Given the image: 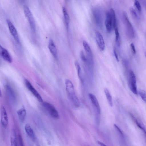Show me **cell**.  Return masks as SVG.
Returning <instances> with one entry per match:
<instances>
[{"label":"cell","mask_w":146,"mask_h":146,"mask_svg":"<svg viewBox=\"0 0 146 146\" xmlns=\"http://www.w3.org/2000/svg\"><path fill=\"white\" fill-rule=\"evenodd\" d=\"M89 97L93 105L96 109L98 113L100 114L101 112L100 108L96 98L91 93L89 94Z\"/></svg>","instance_id":"15"},{"label":"cell","mask_w":146,"mask_h":146,"mask_svg":"<svg viewBox=\"0 0 146 146\" xmlns=\"http://www.w3.org/2000/svg\"><path fill=\"white\" fill-rule=\"evenodd\" d=\"M113 53L114 55L115 58L117 62L119 61V59L118 57V55L116 52V50L115 49L113 50Z\"/></svg>","instance_id":"32"},{"label":"cell","mask_w":146,"mask_h":146,"mask_svg":"<svg viewBox=\"0 0 146 146\" xmlns=\"http://www.w3.org/2000/svg\"><path fill=\"white\" fill-rule=\"evenodd\" d=\"M98 143L101 146H106V145L104 144V143H102V142H101V141H97Z\"/></svg>","instance_id":"33"},{"label":"cell","mask_w":146,"mask_h":146,"mask_svg":"<svg viewBox=\"0 0 146 146\" xmlns=\"http://www.w3.org/2000/svg\"><path fill=\"white\" fill-rule=\"evenodd\" d=\"M2 96V92L1 91L0 88V97H1Z\"/></svg>","instance_id":"34"},{"label":"cell","mask_w":146,"mask_h":146,"mask_svg":"<svg viewBox=\"0 0 146 146\" xmlns=\"http://www.w3.org/2000/svg\"><path fill=\"white\" fill-rule=\"evenodd\" d=\"M10 142L11 145L13 146L17 145V138L15 130H12L10 137Z\"/></svg>","instance_id":"19"},{"label":"cell","mask_w":146,"mask_h":146,"mask_svg":"<svg viewBox=\"0 0 146 146\" xmlns=\"http://www.w3.org/2000/svg\"><path fill=\"white\" fill-rule=\"evenodd\" d=\"M0 55L3 59L9 63L12 61L11 57L8 51L0 44Z\"/></svg>","instance_id":"12"},{"label":"cell","mask_w":146,"mask_h":146,"mask_svg":"<svg viewBox=\"0 0 146 146\" xmlns=\"http://www.w3.org/2000/svg\"><path fill=\"white\" fill-rule=\"evenodd\" d=\"M48 47L53 57L55 58H57V49L53 40L52 39H50L49 40Z\"/></svg>","instance_id":"14"},{"label":"cell","mask_w":146,"mask_h":146,"mask_svg":"<svg viewBox=\"0 0 146 146\" xmlns=\"http://www.w3.org/2000/svg\"><path fill=\"white\" fill-rule=\"evenodd\" d=\"M66 91L69 98L72 104L76 107L80 106V102L75 92L74 85L72 82L67 79L65 81Z\"/></svg>","instance_id":"1"},{"label":"cell","mask_w":146,"mask_h":146,"mask_svg":"<svg viewBox=\"0 0 146 146\" xmlns=\"http://www.w3.org/2000/svg\"><path fill=\"white\" fill-rule=\"evenodd\" d=\"M130 46L133 53L134 54H135L136 53V50L135 46L133 43H131L130 44Z\"/></svg>","instance_id":"31"},{"label":"cell","mask_w":146,"mask_h":146,"mask_svg":"<svg viewBox=\"0 0 146 146\" xmlns=\"http://www.w3.org/2000/svg\"><path fill=\"white\" fill-rule=\"evenodd\" d=\"M110 12L111 17L112 27L114 29L115 31H118V30L117 22L114 10L113 8H111Z\"/></svg>","instance_id":"16"},{"label":"cell","mask_w":146,"mask_h":146,"mask_svg":"<svg viewBox=\"0 0 146 146\" xmlns=\"http://www.w3.org/2000/svg\"><path fill=\"white\" fill-rule=\"evenodd\" d=\"M1 123L4 127H6L8 123V119L7 113L5 107L2 106L1 108Z\"/></svg>","instance_id":"10"},{"label":"cell","mask_w":146,"mask_h":146,"mask_svg":"<svg viewBox=\"0 0 146 146\" xmlns=\"http://www.w3.org/2000/svg\"><path fill=\"white\" fill-rule=\"evenodd\" d=\"M104 92L109 105L112 107L113 104L112 97L108 90L107 88H105L104 90Z\"/></svg>","instance_id":"22"},{"label":"cell","mask_w":146,"mask_h":146,"mask_svg":"<svg viewBox=\"0 0 146 146\" xmlns=\"http://www.w3.org/2000/svg\"><path fill=\"white\" fill-rule=\"evenodd\" d=\"M129 10L132 16L135 18H137V14L134 9L132 7L130 8Z\"/></svg>","instance_id":"26"},{"label":"cell","mask_w":146,"mask_h":146,"mask_svg":"<svg viewBox=\"0 0 146 146\" xmlns=\"http://www.w3.org/2000/svg\"><path fill=\"white\" fill-rule=\"evenodd\" d=\"M95 34L96 40L99 48L103 51L105 49V44L102 34L98 31H95Z\"/></svg>","instance_id":"9"},{"label":"cell","mask_w":146,"mask_h":146,"mask_svg":"<svg viewBox=\"0 0 146 146\" xmlns=\"http://www.w3.org/2000/svg\"><path fill=\"white\" fill-rule=\"evenodd\" d=\"M6 21L10 33L16 41L19 44L20 43L19 38L17 31L15 26L9 19H7Z\"/></svg>","instance_id":"6"},{"label":"cell","mask_w":146,"mask_h":146,"mask_svg":"<svg viewBox=\"0 0 146 146\" xmlns=\"http://www.w3.org/2000/svg\"><path fill=\"white\" fill-rule=\"evenodd\" d=\"M18 116L20 120L22 122L24 121L26 115V111L24 106L19 110L17 112Z\"/></svg>","instance_id":"17"},{"label":"cell","mask_w":146,"mask_h":146,"mask_svg":"<svg viewBox=\"0 0 146 146\" xmlns=\"http://www.w3.org/2000/svg\"><path fill=\"white\" fill-rule=\"evenodd\" d=\"M25 82L26 86L28 89L40 102H42V99L41 96L33 87L30 82L27 79L25 80Z\"/></svg>","instance_id":"7"},{"label":"cell","mask_w":146,"mask_h":146,"mask_svg":"<svg viewBox=\"0 0 146 146\" xmlns=\"http://www.w3.org/2000/svg\"><path fill=\"white\" fill-rule=\"evenodd\" d=\"M105 25L107 31L110 33L111 31L112 23L111 15L109 11H107L106 13Z\"/></svg>","instance_id":"13"},{"label":"cell","mask_w":146,"mask_h":146,"mask_svg":"<svg viewBox=\"0 0 146 146\" xmlns=\"http://www.w3.org/2000/svg\"><path fill=\"white\" fill-rule=\"evenodd\" d=\"M138 92L143 100L145 102L146 101V95L145 91L142 89H140L138 91Z\"/></svg>","instance_id":"24"},{"label":"cell","mask_w":146,"mask_h":146,"mask_svg":"<svg viewBox=\"0 0 146 146\" xmlns=\"http://www.w3.org/2000/svg\"><path fill=\"white\" fill-rule=\"evenodd\" d=\"M135 121L137 126L145 133V128L143 123L137 119H135Z\"/></svg>","instance_id":"25"},{"label":"cell","mask_w":146,"mask_h":146,"mask_svg":"<svg viewBox=\"0 0 146 146\" xmlns=\"http://www.w3.org/2000/svg\"><path fill=\"white\" fill-rule=\"evenodd\" d=\"M94 18L96 23L99 26L102 25V15L100 10L98 9L95 8L92 11Z\"/></svg>","instance_id":"11"},{"label":"cell","mask_w":146,"mask_h":146,"mask_svg":"<svg viewBox=\"0 0 146 146\" xmlns=\"http://www.w3.org/2000/svg\"><path fill=\"white\" fill-rule=\"evenodd\" d=\"M23 11L25 17L28 19L32 31L35 32L36 25L32 13L29 7L27 5L23 6Z\"/></svg>","instance_id":"3"},{"label":"cell","mask_w":146,"mask_h":146,"mask_svg":"<svg viewBox=\"0 0 146 146\" xmlns=\"http://www.w3.org/2000/svg\"><path fill=\"white\" fill-rule=\"evenodd\" d=\"M128 82L129 87L133 93L137 95L136 80L135 75L131 70H129L128 73Z\"/></svg>","instance_id":"2"},{"label":"cell","mask_w":146,"mask_h":146,"mask_svg":"<svg viewBox=\"0 0 146 146\" xmlns=\"http://www.w3.org/2000/svg\"><path fill=\"white\" fill-rule=\"evenodd\" d=\"M62 12L66 26L68 29L70 22V17L66 8L64 7H62Z\"/></svg>","instance_id":"21"},{"label":"cell","mask_w":146,"mask_h":146,"mask_svg":"<svg viewBox=\"0 0 146 146\" xmlns=\"http://www.w3.org/2000/svg\"><path fill=\"white\" fill-rule=\"evenodd\" d=\"M134 4L139 12L141 11V7L140 3L137 0H135Z\"/></svg>","instance_id":"27"},{"label":"cell","mask_w":146,"mask_h":146,"mask_svg":"<svg viewBox=\"0 0 146 146\" xmlns=\"http://www.w3.org/2000/svg\"><path fill=\"white\" fill-rule=\"evenodd\" d=\"M6 92L9 97L11 99L14 100L15 99V95L13 88L9 85L5 86Z\"/></svg>","instance_id":"20"},{"label":"cell","mask_w":146,"mask_h":146,"mask_svg":"<svg viewBox=\"0 0 146 146\" xmlns=\"http://www.w3.org/2000/svg\"><path fill=\"white\" fill-rule=\"evenodd\" d=\"M65 1H68V0H65Z\"/></svg>","instance_id":"35"},{"label":"cell","mask_w":146,"mask_h":146,"mask_svg":"<svg viewBox=\"0 0 146 146\" xmlns=\"http://www.w3.org/2000/svg\"></svg>","instance_id":"36"},{"label":"cell","mask_w":146,"mask_h":146,"mask_svg":"<svg viewBox=\"0 0 146 146\" xmlns=\"http://www.w3.org/2000/svg\"><path fill=\"white\" fill-rule=\"evenodd\" d=\"M123 16L125 25L127 35L129 38H132L134 36V31L133 27L125 12H124L123 13Z\"/></svg>","instance_id":"4"},{"label":"cell","mask_w":146,"mask_h":146,"mask_svg":"<svg viewBox=\"0 0 146 146\" xmlns=\"http://www.w3.org/2000/svg\"><path fill=\"white\" fill-rule=\"evenodd\" d=\"M83 45L87 54L88 61L91 64L93 65V56L90 47L88 43L85 40H83Z\"/></svg>","instance_id":"8"},{"label":"cell","mask_w":146,"mask_h":146,"mask_svg":"<svg viewBox=\"0 0 146 146\" xmlns=\"http://www.w3.org/2000/svg\"><path fill=\"white\" fill-rule=\"evenodd\" d=\"M43 106L45 110L53 118L57 119L59 118V113L55 108L51 104L47 102L43 103Z\"/></svg>","instance_id":"5"},{"label":"cell","mask_w":146,"mask_h":146,"mask_svg":"<svg viewBox=\"0 0 146 146\" xmlns=\"http://www.w3.org/2000/svg\"><path fill=\"white\" fill-rule=\"evenodd\" d=\"M25 131L28 135L33 140L35 139V134L33 130L30 125L28 124H27L25 126Z\"/></svg>","instance_id":"18"},{"label":"cell","mask_w":146,"mask_h":146,"mask_svg":"<svg viewBox=\"0 0 146 146\" xmlns=\"http://www.w3.org/2000/svg\"><path fill=\"white\" fill-rule=\"evenodd\" d=\"M74 64L77 71L78 76L80 78H81V70L80 64L77 61H75Z\"/></svg>","instance_id":"23"},{"label":"cell","mask_w":146,"mask_h":146,"mask_svg":"<svg viewBox=\"0 0 146 146\" xmlns=\"http://www.w3.org/2000/svg\"><path fill=\"white\" fill-rule=\"evenodd\" d=\"M80 57L82 61L84 62L87 61V59L85 56L84 52L82 51H81L80 52Z\"/></svg>","instance_id":"29"},{"label":"cell","mask_w":146,"mask_h":146,"mask_svg":"<svg viewBox=\"0 0 146 146\" xmlns=\"http://www.w3.org/2000/svg\"><path fill=\"white\" fill-rule=\"evenodd\" d=\"M114 126L115 128L117 130V131L121 135V136H123V134L122 132L118 127L115 124L114 125Z\"/></svg>","instance_id":"30"},{"label":"cell","mask_w":146,"mask_h":146,"mask_svg":"<svg viewBox=\"0 0 146 146\" xmlns=\"http://www.w3.org/2000/svg\"><path fill=\"white\" fill-rule=\"evenodd\" d=\"M17 139L19 143L20 146L24 145L22 137L21 135L19 134L18 136Z\"/></svg>","instance_id":"28"}]
</instances>
